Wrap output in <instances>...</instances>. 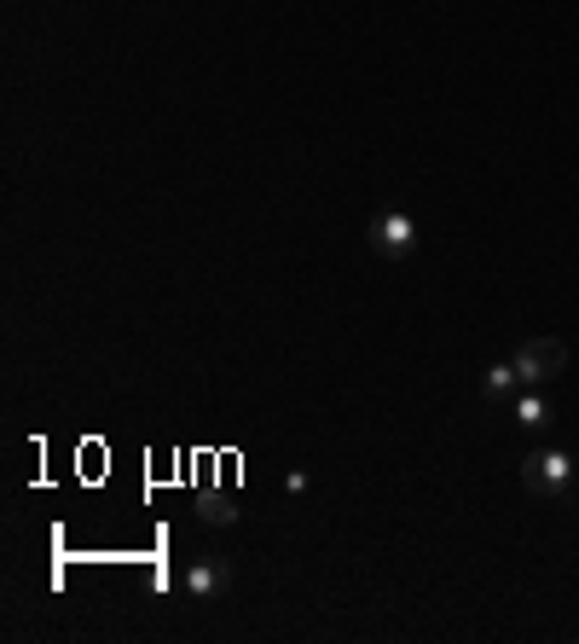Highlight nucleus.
<instances>
[{
    "instance_id": "obj_1",
    "label": "nucleus",
    "mask_w": 579,
    "mask_h": 644,
    "mask_svg": "<svg viewBox=\"0 0 579 644\" xmlns=\"http://www.w3.org/2000/svg\"><path fill=\"white\" fill-rule=\"evenodd\" d=\"M515 372H522L527 389L550 384V377L568 372V343H563V337H527V343L515 349Z\"/></svg>"
},
{
    "instance_id": "obj_2",
    "label": "nucleus",
    "mask_w": 579,
    "mask_h": 644,
    "mask_svg": "<svg viewBox=\"0 0 579 644\" xmlns=\"http://www.w3.org/2000/svg\"><path fill=\"white\" fill-rule=\"evenodd\" d=\"M574 476H579V471H574V459H568L563 448H540V453H527V459H522V482H527L533 494L563 499Z\"/></svg>"
},
{
    "instance_id": "obj_3",
    "label": "nucleus",
    "mask_w": 579,
    "mask_h": 644,
    "mask_svg": "<svg viewBox=\"0 0 579 644\" xmlns=\"http://www.w3.org/2000/svg\"><path fill=\"white\" fill-rule=\"evenodd\" d=\"M365 238H371V250L388 256V261H406L411 250H418V227H411V215H406V210H388V215H377Z\"/></svg>"
},
{
    "instance_id": "obj_4",
    "label": "nucleus",
    "mask_w": 579,
    "mask_h": 644,
    "mask_svg": "<svg viewBox=\"0 0 579 644\" xmlns=\"http://www.w3.org/2000/svg\"><path fill=\"white\" fill-rule=\"evenodd\" d=\"M226 587H232V563H220V557H197L185 569V598H215Z\"/></svg>"
},
{
    "instance_id": "obj_5",
    "label": "nucleus",
    "mask_w": 579,
    "mask_h": 644,
    "mask_svg": "<svg viewBox=\"0 0 579 644\" xmlns=\"http://www.w3.org/2000/svg\"><path fill=\"white\" fill-rule=\"evenodd\" d=\"M515 384H522V372H515V360H499L487 377H481V389H487V400H510L515 395Z\"/></svg>"
},
{
    "instance_id": "obj_6",
    "label": "nucleus",
    "mask_w": 579,
    "mask_h": 644,
    "mask_svg": "<svg viewBox=\"0 0 579 644\" xmlns=\"http://www.w3.org/2000/svg\"><path fill=\"white\" fill-rule=\"evenodd\" d=\"M515 425H522V430H545L550 425L545 395H522V400H515Z\"/></svg>"
},
{
    "instance_id": "obj_7",
    "label": "nucleus",
    "mask_w": 579,
    "mask_h": 644,
    "mask_svg": "<svg viewBox=\"0 0 579 644\" xmlns=\"http://www.w3.org/2000/svg\"><path fill=\"white\" fill-rule=\"evenodd\" d=\"M238 511L232 506H226V499H220V506H215V499H209V506H203V522H232Z\"/></svg>"
},
{
    "instance_id": "obj_8",
    "label": "nucleus",
    "mask_w": 579,
    "mask_h": 644,
    "mask_svg": "<svg viewBox=\"0 0 579 644\" xmlns=\"http://www.w3.org/2000/svg\"><path fill=\"white\" fill-rule=\"evenodd\" d=\"M574 471H579V459H574Z\"/></svg>"
}]
</instances>
